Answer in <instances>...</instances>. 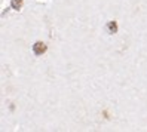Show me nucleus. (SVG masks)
<instances>
[{"label":"nucleus","instance_id":"f257e3e1","mask_svg":"<svg viewBox=\"0 0 147 132\" xmlns=\"http://www.w3.org/2000/svg\"><path fill=\"white\" fill-rule=\"evenodd\" d=\"M33 52L36 55H42V54H45L46 52V45L43 42H36L34 43V46H33Z\"/></svg>","mask_w":147,"mask_h":132},{"label":"nucleus","instance_id":"f03ea898","mask_svg":"<svg viewBox=\"0 0 147 132\" xmlns=\"http://www.w3.org/2000/svg\"><path fill=\"white\" fill-rule=\"evenodd\" d=\"M21 5H22V0H12V3H11V6L13 7V9H16V11L21 7Z\"/></svg>","mask_w":147,"mask_h":132},{"label":"nucleus","instance_id":"7ed1b4c3","mask_svg":"<svg viewBox=\"0 0 147 132\" xmlns=\"http://www.w3.org/2000/svg\"><path fill=\"white\" fill-rule=\"evenodd\" d=\"M107 27H109V30H110L111 33H116V31H117V25H116V22H109Z\"/></svg>","mask_w":147,"mask_h":132}]
</instances>
